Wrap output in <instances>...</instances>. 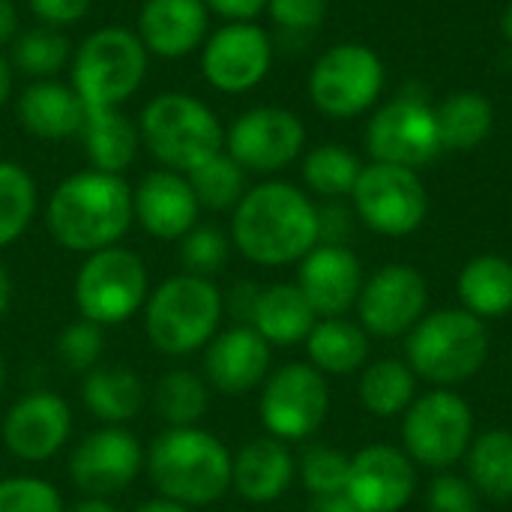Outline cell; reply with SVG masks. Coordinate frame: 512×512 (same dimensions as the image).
I'll list each match as a JSON object with an SVG mask.
<instances>
[{"label":"cell","mask_w":512,"mask_h":512,"mask_svg":"<svg viewBox=\"0 0 512 512\" xmlns=\"http://www.w3.org/2000/svg\"><path fill=\"white\" fill-rule=\"evenodd\" d=\"M228 237L258 267L300 264L318 246V207L294 183L264 180L249 186L231 210Z\"/></svg>","instance_id":"obj_1"},{"label":"cell","mask_w":512,"mask_h":512,"mask_svg":"<svg viewBox=\"0 0 512 512\" xmlns=\"http://www.w3.org/2000/svg\"><path fill=\"white\" fill-rule=\"evenodd\" d=\"M132 186L123 174L96 168L63 177L45 204V228L57 246L75 255H93L117 246L132 228Z\"/></svg>","instance_id":"obj_2"},{"label":"cell","mask_w":512,"mask_h":512,"mask_svg":"<svg viewBox=\"0 0 512 512\" xmlns=\"http://www.w3.org/2000/svg\"><path fill=\"white\" fill-rule=\"evenodd\" d=\"M234 453L201 426L165 429L144 453V471L156 492L189 510L210 507L231 492Z\"/></svg>","instance_id":"obj_3"},{"label":"cell","mask_w":512,"mask_h":512,"mask_svg":"<svg viewBox=\"0 0 512 512\" xmlns=\"http://www.w3.org/2000/svg\"><path fill=\"white\" fill-rule=\"evenodd\" d=\"M144 333L153 351L189 357L204 351L225 318V297L213 279L177 273L159 282L144 303Z\"/></svg>","instance_id":"obj_4"},{"label":"cell","mask_w":512,"mask_h":512,"mask_svg":"<svg viewBox=\"0 0 512 512\" xmlns=\"http://www.w3.org/2000/svg\"><path fill=\"white\" fill-rule=\"evenodd\" d=\"M138 132L159 168L180 174L225 150V126L216 111L183 90L156 93L138 114Z\"/></svg>","instance_id":"obj_5"},{"label":"cell","mask_w":512,"mask_h":512,"mask_svg":"<svg viewBox=\"0 0 512 512\" xmlns=\"http://www.w3.org/2000/svg\"><path fill=\"white\" fill-rule=\"evenodd\" d=\"M150 54L129 27H96L72 51V90L87 111L123 108L144 84Z\"/></svg>","instance_id":"obj_6"},{"label":"cell","mask_w":512,"mask_h":512,"mask_svg":"<svg viewBox=\"0 0 512 512\" xmlns=\"http://www.w3.org/2000/svg\"><path fill=\"white\" fill-rule=\"evenodd\" d=\"M405 351L417 378L438 387H456L486 366L492 339L486 321L468 309H441L420 318L408 333Z\"/></svg>","instance_id":"obj_7"},{"label":"cell","mask_w":512,"mask_h":512,"mask_svg":"<svg viewBox=\"0 0 512 512\" xmlns=\"http://www.w3.org/2000/svg\"><path fill=\"white\" fill-rule=\"evenodd\" d=\"M72 297L84 321H93L102 330L126 324L144 309L150 297L147 264L138 252L120 243L84 255L75 273Z\"/></svg>","instance_id":"obj_8"},{"label":"cell","mask_w":512,"mask_h":512,"mask_svg":"<svg viewBox=\"0 0 512 512\" xmlns=\"http://www.w3.org/2000/svg\"><path fill=\"white\" fill-rule=\"evenodd\" d=\"M402 441L414 465L444 471L468 456L474 441V411L447 387L429 390L405 411Z\"/></svg>","instance_id":"obj_9"},{"label":"cell","mask_w":512,"mask_h":512,"mask_svg":"<svg viewBox=\"0 0 512 512\" xmlns=\"http://www.w3.org/2000/svg\"><path fill=\"white\" fill-rule=\"evenodd\" d=\"M384 90L381 57L360 42H342L327 48L309 72L312 105L333 117L348 120L369 111Z\"/></svg>","instance_id":"obj_10"},{"label":"cell","mask_w":512,"mask_h":512,"mask_svg":"<svg viewBox=\"0 0 512 512\" xmlns=\"http://www.w3.org/2000/svg\"><path fill=\"white\" fill-rule=\"evenodd\" d=\"M258 414L270 438L306 441L330 414V387L312 363H288L267 375L261 384Z\"/></svg>","instance_id":"obj_11"},{"label":"cell","mask_w":512,"mask_h":512,"mask_svg":"<svg viewBox=\"0 0 512 512\" xmlns=\"http://www.w3.org/2000/svg\"><path fill=\"white\" fill-rule=\"evenodd\" d=\"M351 201L357 219L384 237L414 234L429 213V195L417 171L384 162H372L360 171Z\"/></svg>","instance_id":"obj_12"},{"label":"cell","mask_w":512,"mask_h":512,"mask_svg":"<svg viewBox=\"0 0 512 512\" xmlns=\"http://www.w3.org/2000/svg\"><path fill=\"white\" fill-rule=\"evenodd\" d=\"M366 150L384 165H402L411 171L429 165L444 150L435 108L420 93H399L369 120Z\"/></svg>","instance_id":"obj_13"},{"label":"cell","mask_w":512,"mask_h":512,"mask_svg":"<svg viewBox=\"0 0 512 512\" xmlns=\"http://www.w3.org/2000/svg\"><path fill=\"white\" fill-rule=\"evenodd\" d=\"M306 147L303 120L282 105H255L225 129V153L246 174H276L300 159Z\"/></svg>","instance_id":"obj_14"},{"label":"cell","mask_w":512,"mask_h":512,"mask_svg":"<svg viewBox=\"0 0 512 512\" xmlns=\"http://www.w3.org/2000/svg\"><path fill=\"white\" fill-rule=\"evenodd\" d=\"M204 81L228 96L255 90L273 66V39L255 21H225L198 51Z\"/></svg>","instance_id":"obj_15"},{"label":"cell","mask_w":512,"mask_h":512,"mask_svg":"<svg viewBox=\"0 0 512 512\" xmlns=\"http://www.w3.org/2000/svg\"><path fill=\"white\" fill-rule=\"evenodd\" d=\"M144 471V447L129 426H99L69 456V480L87 498H114Z\"/></svg>","instance_id":"obj_16"},{"label":"cell","mask_w":512,"mask_h":512,"mask_svg":"<svg viewBox=\"0 0 512 512\" xmlns=\"http://www.w3.org/2000/svg\"><path fill=\"white\" fill-rule=\"evenodd\" d=\"M429 306V285L420 270L408 264H387L363 282L357 297L360 327L378 339L411 333Z\"/></svg>","instance_id":"obj_17"},{"label":"cell","mask_w":512,"mask_h":512,"mask_svg":"<svg viewBox=\"0 0 512 512\" xmlns=\"http://www.w3.org/2000/svg\"><path fill=\"white\" fill-rule=\"evenodd\" d=\"M0 435L18 462H48L72 438V408L51 390L24 393L3 414Z\"/></svg>","instance_id":"obj_18"},{"label":"cell","mask_w":512,"mask_h":512,"mask_svg":"<svg viewBox=\"0 0 512 512\" xmlns=\"http://www.w3.org/2000/svg\"><path fill=\"white\" fill-rule=\"evenodd\" d=\"M417 489V465L405 450L372 444L351 456L348 498L360 512H399L408 507Z\"/></svg>","instance_id":"obj_19"},{"label":"cell","mask_w":512,"mask_h":512,"mask_svg":"<svg viewBox=\"0 0 512 512\" xmlns=\"http://www.w3.org/2000/svg\"><path fill=\"white\" fill-rule=\"evenodd\" d=\"M273 348L249 324L219 330L204 348L201 375L210 390L222 396H246L258 390L270 375Z\"/></svg>","instance_id":"obj_20"},{"label":"cell","mask_w":512,"mask_h":512,"mask_svg":"<svg viewBox=\"0 0 512 512\" xmlns=\"http://www.w3.org/2000/svg\"><path fill=\"white\" fill-rule=\"evenodd\" d=\"M132 216L153 240H183L201 216L192 183L180 171L153 168L132 186Z\"/></svg>","instance_id":"obj_21"},{"label":"cell","mask_w":512,"mask_h":512,"mask_svg":"<svg viewBox=\"0 0 512 512\" xmlns=\"http://www.w3.org/2000/svg\"><path fill=\"white\" fill-rule=\"evenodd\" d=\"M363 282L360 258L348 246L330 243H318L300 261L297 273V288L318 318H345L357 306Z\"/></svg>","instance_id":"obj_22"},{"label":"cell","mask_w":512,"mask_h":512,"mask_svg":"<svg viewBox=\"0 0 512 512\" xmlns=\"http://www.w3.org/2000/svg\"><path fill=\"white\" fill-rule=\"evenodd\" d=\"M135 33L150 57L183 60L210 36V9L204 0H144Z\"/></svg>","instance_id":"obj_23"},{"label":"cell","mask_w":512,"mask_h":512,"mask_svg":"<svg viewBox=\"0 0 512 512\" xmlns=\"http://www.w3.org/2000/svg\"><path fill=\"white\" fill-rule=\"evenodd\" d=\"M297 477V459L279 438H252L231 459V489L249 504L279 501Z\"/></svg>","instance_id":"obj_24"},{"label":"cell","mask_w":512,"mask_h":512,"mask_svg":"<svg viewBox=\"0 0 512 512\" xmlns=\"http://www.w3.org/2000/svg\"><path fill=\"white\" fill-rule=\"evenodd\" d=\"M15 117L21 129L39 141H66L81 132L87 108L60 78L30 81L15 99Z\"/></svg>","instance_id":"obj_25"},{"label":"cell","mask_w":512,"mask_h":512,"mask_svg":"<svg viewBox=\"0 0 512 512\" xmlns=\"http://www.w3.org/2000/svg\"><path fill=\"white\" fill-rule=\"evenodd\" d=\"M81 402L99 426H129L147 402V387L129 366H96L81 381Z\"/></svg>","instance_id":"obj_26"},{"label":"cell","mask_w":512,"mask_h":512,"mask_svg":"<svg viewBox=\"0 0 512 512\" xmlns=\"http://www.w3.org/2000/svg\"><path fill=\"white\" fill-rule=\"evenodd\" d=\"M78 135L90 168L105 174H123L141 153L138 120L126 117L123 108L87 111Z\"/></svg>","instance_id":"obj_27"},{"label":"cell","mask_w":512,"mask_h":512,"mask_svg":"<svg viewBox=\"0 0 512 512\" xmlns=\"http://www.w3.org/2000/svg\"><path fill=\"white\" fill-rule=\"evenodd\" d=\"M315 324H318V315L312 312L297 282L294 285L279 282V285L261 288L249 327H255L270 348H291V345L306 342Z\"/></svg>","instance_id":"obj_28"},{"label":"cell","mask_w":512,"mask_h":512,"mask_svg":"<svg viewBox=\"0 0 512 512\" xmlns=\"http://www.w3.org/2000/svg\"><path fill=\"white\" fill-rule=\"evenodd\" d=\"M303 345L321 375H354L369 360V333L348 318H318Z\"/></svg>","instance_id":"obj_29"},{"label":"cell","mask_w":512,"mask_h":512,"mask_svg":"<svg viewBox=\"0 0 512 512\" xmlns=\"http://www.w3.org/2000/svg\"><path fill=\"white\" fill-rule=\"evenodd\" d=\"M462 309L480 321L504 318L512 312V261L504 255H477L471 258L456 282Z\"/></svg>","instance_id":"obj_30"},{"label":"cell","mask_w":512,"mask_h":512,"mask_svg":"<svg viewBox=\"0 0 512 512\" xmlns=\"http://www.w3.org/2000/svg\"><path fill=\"white\" fill-rule=\"evenodd\" d=\"M435 117L444 150H474L492 135L495 126V108L477 90H459L447 96L435 108Z\"/></svg>","instance_id":"obj_31"},{"label":"cell","mask_w":512,"mask_h":512,"mask_svg":"<svg viewBox=\"0 0 512 512\" xmlns=\"http://www.w3.org/2000/svg\"><path fill=\"white\" fill-rule=\"evenodd\" d=\"M417 399V375L405 360H375L363 366L360 375V402L375 417H396L411 408Z\"/></svg>","instance_id":"obj_32"},{"label":"cell","mask_w":512,"mask_h":512,"mask_svg":"<svg viewBox=\"0 0 512 512\" xmlns=\"http://www.w3.org/2000/svg\"><path fill=\"white\" fill-rule=\"evenodd\" d=\"M210 387L204 375H195L192 369H171L165 372L153 387V408L159 420L168 429L183 426H201L207 408H210Z\"/></svg>","instance_id":"obj_33"},{"label":"cell","mask_w":512,"mask_h":512,"mask_svg":"<svg viewBox=\"0 0 512 512\" xmlns=\"http://www.w3.org/2000/svg\"><path fill=\"white\" fill-rule=\"evenodd\" d=\"M468 480L492 501H512V432L492 429L468 447Z\"/></svg>","instance_id":"obj_34"},{"label":"cell","mask_w":512,"mask_h":512,"mask_svg":"<svg viewBox=\"0 0 512 512\" xmlns=\"http://www.w3.org/2000/svg\"><path fill=\"white\" fill-rule=\"evenodd\" d=\"M9 63L30 81L57 78L72 63V45L63 30L39 24L24 33L18 30V36L9 45Z\"/></svg>","instance_id":"obj_35"},{"label":"cell","mask_w":512,"mask_h":512,"mask_svg":"<svg viewBox=\"0 0 512 512\" xmlns=\"http://www.w3.org/2000/svg\"><path fill=\"white\" fill-rule=\"evenodd\" d=\"M39 210L33 174L12 159H0V249L12 246L30 228Z\"/></svg>","instance_id":"obj_36"},{"label":"cell","mask_w":512,"mask_h":512,"mask_svg":"<svg viewBox=\"0 0 512 512\" xmlns=\"http://www.w3.org/2000/svg\"><path fill=\"white\" fill-rule=\"evenodd\" d=\"M300 171H303V183L309 186V192H315L327 201H339L354 192L363 165L348 147L321 144L303 156Z\"/></svg>","instance_id":"obj_37"},{"label":"cell","mask_w":512,"mask_h":512,"mask_svg":"<svg viewBox=\"0 0 512 512\" xmlns=\"http://www.w3.org/2000/svg\"><path fill=\"white\" fill-rule=\"evenodd\" d=\"M186 177L192 183V192L201 210H213V213H231L249 189L246 183L249 174L225 150L210 156L198 168H192Z\"/></svg>","instance_id":"obj_38"},{"label":"cell","mask_w":512,"mask_h":512,"mask_svg":"<svg viewBox=\"0 0 512 512\" xmlns=\"http://www.w3.org/2000/svg\"><path fill=\"white\" fill-rule=\"evenodd\" d=\"M231 237L216 228V225H195L183 240H180V264L183 273L213 279L216 273L225 270L231 258Z\"/></svg>","instance_id":"obj_39"},{"label":"cell","mask_w":512,"mask_h":512,"mask_svg":"<svg viewBox=\"0 0 512 512\" xmlns=\"http://www.w3.org/2000/svg\"><path fill=\"white\" fill-rule=\"evenodd\" d=\"M348 468H351V456H345L342 450L324 447V444L306 447L303 456H300V462H297L300 483L306 486V492L312 498L345 492V486H348Z\"/></svg>","instance_id":"obj_40"},{"label":"cell","mask_w":512,"mask_h":512,"mask_svg":"<svg viewBox=\"0 0 512 512\" xmlns=\"http://www.w3.org/2000/svg\"><path fill=\"white\" fill-rule=\"evenodd\" d=\"M57 360L63 363L66 372L72 375H87L90 369L99 366L102 351H105V330L93 321H69L60 336H57Z\"/></svg>","instance_id":"obj_41"},{"label":"cell","mask_w":512,"mask_h":512,"mask_svg":"<svg viewBox=\"0 0 512 512\" xmlns=\"http://www.w3.org/2000/svg\"><path fill=\"white\" fill-rule=\"evenodd\" d=\"M0 512H66V501L54 483L15 474L0 480Z\"/></svg>","instance_id":"obj_42"},{"label":"cell","mask_w":512,"mask_h":512,"mask_svg":"<svg viewBox=\"0 0 512 512\" xmlns=\"http://www.w3.org/2000/svg\"><path fill=\"white\" fill-rule=\"evenodd\" d=\"M267 15L285 33L309 36L312 30L321 27V21L327 15V0H270Z\"/></svg>","instance_id":"obj_43"},{"label":"cell","mask_w":512,"mask_h":512,"mask_svg":"<svg viewBox=\"0 0 512 512\" xmlns=\"http://www.w3.org/2000/svg\"><path fill=\"white\" fill-rule=\"evenodd\" d=\"M426 507L429 512H480V492L468 477L441 474L426 492Z\"/></svg>","instance_id":"obj_44"},{"label":"cell","mask_w":512,"mask_h":512,"mask_svg":"<svg viewBox=\"0 0 512 512\" xmlns=\"http://www.w3.org/2000/svg\"><path fill=\"white\" fill-rule=\"evenodd\" d=\"M33 18L45 27L66 30L75 27L93 6V0H27Z\"/></svg>","instance_id":"obj_45"},{"label":"cell","mask_w":512,"mask_h":512,"mask_svg":"<svg viewBox=\"0 0 512 512\" xmlns=\"http://www.w3.org/2000/svg\"><path fill=\"white\" fill-rule=\"evenodd\" d=\"M351 228H354V216L342 201H327L324 207H318V243L345 246Z\"/></svg>","instance_id":"obj_46"},{"label":"cell","mask_w":512,"mask_h":512,"mask_svg":"<svg viewBox=\"0 0 512 512\" xmlns=\"http://www.w3.org/2000/svg\"><path fill=\"white\" fill-rule=\"evenodd\" d=\"M258 294L261 288L252 285V282H237L225 297V315H231L237 324H252V312H255V303H258Z\"/></svg>","instance_id":"obj_47"},{"label":"cell","mask_w":512,"mask_h":512,"mask_svg":"<svg viewBox=\"0 0 512 512\" xmlns=\"http://www.w3.org/2000/svg\"><path fill=\"white\" fill-rule=\"evenodd\" d=\"M210 15H219L225 21H255L261 12H267L270 0H204Z\"/></svg>","instance_id":"obj_48"},{"label":"cell","mask_w":512,"mask_h":512,"mask_svg":"<svg viewBox=\"0 0 512 512\" xmlns=\"http://www.w3.org/2000/svg\"><path fill=\"white\" fill-rule=\"evenodd\" d=\"M18 36V6L15 0H0V48L12 45Z\"/></svg>","instance_id":"obj_49"},{"label":"cell","mask_w":512,"mask_h":512,"mask_svg":"<svg viewBox=\"0 0 512 512\" xmlns=\"http://www.w3.org/2000/svg\"><path fill=\"white\" fill-rule=\"evenodd\" d=\"M309 512H360L357 504L348 498V492H336V495H318L312 498Z\"/></svg>","instance_id":"obj_50"},{"label":"cell","mask_w":512,"mask_h":512,"mask_svg":"<svg viewBox=\"0 0 512 512\" xmlns=\"http://www.w3.org/2000/svg\"><path fill=\"white\" fill-rule=\"evenodd\" d=\"M12 87H15V69H12L9 57L0 54V111H3L6 102L12 99Z\"/></svg>","instance_id":"obj_51"},{"label":"cell","mask_w":512,"mask_h":512,"mask_svg":"<svg viewBox=\"0 0 512 512\" xmlns=\"http://www.w3.org/2000/svg\"><path fill=\"white\" fill-rule=\"evenodd\" d=\"M66 512H117V507L108 498H87V495H81L72 507H66Z\"/></svg>","instance_id":"obj_52"},{"label":"cell","mask_w":512,"mask_h":512,"mask_svg":"<svg viewBox=\"0 0 512 512\" xmlns=\"http://www.w3.org/2000/svg\"><path fill=\"white\" fill-rule=\"evenodd\" d=\"M135 512H195V510H189V507H183V504H177V501H168V498L156 495V498H150V501L138 504Z\"/></svg>","instance_id":"obj_53"},{"label":"cell","mask_w":512,"mask_h":512,"mask_svg":"<svg viewBox=\"0 0 512 512\" xmlns=\"http://www.w3.org/2000/svg\"><path fill=\"white\" fill-rule=\"evenodd\" d=\"M12 306V279H9V270L0 264V318L9 312Z\"/></svg>","instance_id":"obj_54"},{"label":"cell","mask_w":512,"mask_h":512,"mask_svg":"<svg viewBox=\"0 0 512 512\" xmlns=\"http://www.w3.org/2000/svg\"><path fill=\"white\" fill-rule=\"evenodd\" d=\"M501 27H504V36L512 42V0L510 6H507V12H504V21H501Z\"/></svg>","instance_id":"obj_55"},{"label":"cell","mask_w":512,"mask_h":512,"mask_svg":"<svg viewBox=\"0 0 512 512\" xmlns=\"http://www.w3.org/2000/svg\"><path fill=\"white\" fill-rule=\"evenodd\" d=\"M3 387H6V363L0 357V393H3Z\"/></svg>","instance_id":"obj_56"}]
</instances>
